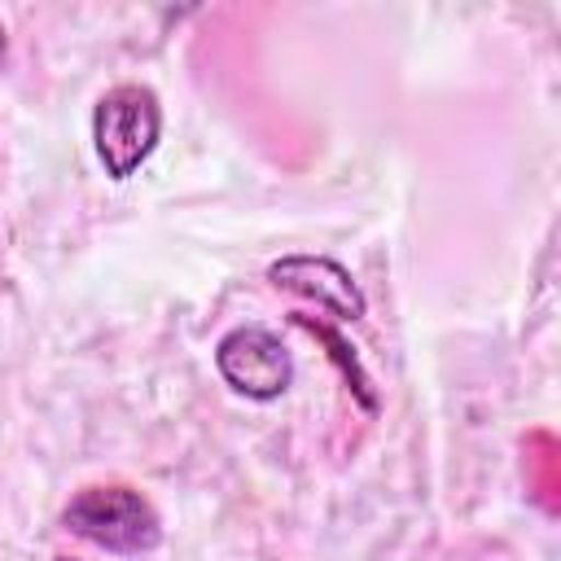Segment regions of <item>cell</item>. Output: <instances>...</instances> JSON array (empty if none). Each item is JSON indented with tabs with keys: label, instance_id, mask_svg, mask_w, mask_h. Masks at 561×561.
Instances as JSON below:
<instances>
[{
	"label": "cell",
	"instance_id": "1",
	"mask_svg": "<svg viewBox=\"0 0 561 561\" xmlns=\"http://www.w3.org/2000/svg\"><path fill=\"white\" fill-rule=\"evenodd\" d=\"M66 530H75L79 539L118 552V557H136L162 543V517L158 508L127 482H92L79 486L70 495V504L61 508Z\"/></svg>",
	"mask_w": 561,
	"mask_h": 561
},
{
	"label": "cell",
	"instance_id": "4",
	"mask_svg": "<svg viewBox=\"0 0 561 561\" xmlns=\"http://www.w3.org/2000/svg\"><path fill=\"white\" fill-rule=\"evenodd\" d=\"M267 280L285 294H294V298H307V302L333 311L337 320H359L364 316V294H359L355 276L333 259L289 254V259H276L267 267Z\"/></svg>",
	"mask_w": 561,
	"mask_h": 561
},
{
	"label": "cell",
	"instance_id": "2",
	"mask_svg": "<svg viewBox=\"0 0 561 561\" xmlns=\"http://www.w3.org/2000/svg\"><path fill=\"white\" fill-rule=\"evenodd\" d=\"M158 136H162V105L145 83H118L92 110V140L110 180L136 175L140 162L153 153Z\"/></svg>",
	"mask_w": 561,
	"mask_h": 561
},
{
	"label": "cell",
	"instance_id": "5",
	"mask_svg": "<svg viewBox=\"0 0 561 561\" xmlns=\"http://www.w3.org/2000/svg\"><path fill=\"white\" fill-rule=\"evenodd\" d=\"M4 48H9V39H4V26H0V66H4Z\"/></svg>",
	"mask_w": 561,
	"mask_h": 561
},
{
	"label": "cell",
	"instance_id": "3",
	"mask_svg": "<svg viewBox=\"0 0 561 561\" xmlns=\"http://www.w3.org/2000/svg\"><path fill=\"white\" fill-rule=\"evenodd\" d=\"M215 368L237 394L259 399V403L280 399L294 381L289 346L263 324H237L232 333H224L215 346Z\"/></svg>",
	"mask_w": 561,
	"mask_h": 561
},
{
	"label": "cell",
	"instance_id": "6",
	"mask_svg": "<svg viewBox=\"0 0 561 561\" xmlns=\"http://www.w3.org/2000/svg\"><path fill=\"white\" fill-rule=\"evenodd\" d=\"M53 561H70V557H53Z\"/></svg>",
	"mask_w": 561,
	"mask_h": 561
}]
</instances>
